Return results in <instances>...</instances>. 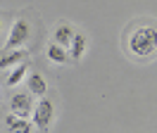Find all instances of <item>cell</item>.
<instances>
[{
    "label": "cell",
    "instance_id": "cell-1",
    "mask_svg": "<svg viewBox=\"0 0 157 133\" xmlns=\"http://www.w3.org/2000/svg\"><path fill=\"white\" fill-rule=\"evenodd\" d=\"M124 48L133 59H152L157 55V24L140 21L128 28L124 38Z\"/></svg>",
    "mask_w": 157,
    "mask_h": 133
},
{
    "label": "cell",
    "instance_id": "cell-2",
    "mask_svg": "<svg viewBox=\"0 0 157 133\" xmlns=\"http://www.w3.org/2000/svg\"><path fill=\"white\" fill-rule=\"evenodd\" d=\"M29 21L26 19H14V24L10 28V36H7V43L2 50H14V48H24L26 40H29Z\"/></svg>",
    "mask_w": 157,
    "mask_h": 133
},
{
    "label": "cell",
    "instance_id": "cell-3",
    "mask_svg": "<svg viewBox=\"0 0 157 133\" xmlns=\"http://www.w3.org/2000/svg\"><path fill=\"white\" fill-rule=\"evenodd\" d=\"M33 126H38L40 131H45L50 126V121H52V114H55V107H52V102H50L48 97H40L38 104H33Z\"/></svg>",
    "mask_w": 157,
    "mask_h": 133
},
{
    "label": "cell",
    "instance_id": "cell-4",
    "mask_svg": "<svg viewBox=\"0 0 157 133\" xmlns=\"http://www.w3.org/2000/svg\"><path fill=\"white\" fill-rule=\"evenodd\" d=\"M10 109L14 116H21L26 119L31 112H33V102H31V93H14L10 97Z\"/></svg>",
    "mask_w": 157,
    "mask_h": 133
},
{
    "label": "cell",
    "instance_id": "cell-5",
    "mask_svg": "<svg viewBox=\"0 0 157 133\" xmlns=\"http://www.w3.org/2000/svg\"><path fill=\"white\" fill-rule=\"evenodd\" d=\"M26 57L24 48H14V50H2L0 52V69H10V66L21 64V59Z\"/></svg>",
    "mask_w": 157,
    "mask_h": 133
},
{
    "label": "cell",
    "instance_id": "cell-6",
    "mask_svg": "<svg viewBox=\"0 0 157 133\" xmlns=\"http://www.w3.org/2000/svg\"><path fill=\"white\" fill-rule=\"evenodd\" d=\"M86 45H88L86 36H83V33H74V38H71V43H69V48H67L69 57H71V59H81L83 52H86Z\"/></svg>",
    "mask_w": 157,
    "mask_h": 133
},
{
    "label": "cell",
    "instance_id": "cell-7",
    "mask_svg": "<svg viewBox=\"0 0 157 133\" xmlns=\"http://www.w3.org/2000/svg\"><path fill=\"white\" fill-rule=\"evenodd\" d=\"M5 126H7L10 133H31V124L26 119H21V116H14V114H7Z\"/></svg>",
    "mask_w": 157,
    "mask_h": 133
},
{
    "label": "cell",
    "instance_id": "cell-8",
    "mask_svg": "<svg viewBox=\"0 0 157 133\" xmlns=\"http://www.w3.org/2000/svg\"><path fill=\"white\" fill-rule=\"evenodd\" d=\"M74 28L69 26V24H62V26L55 28V43H57L59 48H69V43H71V38H74Z\"/></svg>",
    "mask_w": 157,
    "mask_h": 133
},
{
    "label": "cell",
    "instance_id": "cell-9",
    "mask_svg": "<svg viewBox=\"0 0 157 133\" xmlns=\"http://www.w3.org/2000/svg\"><path fill=\"white\" fill-rule=\"evenodd\" d=\"M26 86H29V93L38 95V97H43L45 90H48V83H45V78H43L40 74H31L29 81H26Z\"/></svg>",
    "mask_w": 157,
    "mask_h": 133
},
{
    "label": "cell",
    "instance_id": "cell-10",
    "mask_svg": "<svg viewBox=\"0 0 157 133\" xmlns=\"http://www.w3.org/2000/svg\"><path fill=\"white\" fill-rule=\"evenodd\" d=\"M48 59H50V62H55V64H64V62L69 59L67 48H59L57 43H50V45H48Z\"/></svg>",
    "mask_w": 157,
    "mask_h": 133
},
{
    "label": "cell",
    "instance_id": "cell-11",
    "mask_svg": "<svg viewBox=\"0 0 157 133\" xmlns=\"http://www.w3.org/2000/svg\"><path fill=\"white\" fill-rule=\"evenodd\" d=\"M26 69H29V64H24V62H21V64H17V66L10 71V76H7V86H17L21 78L26 76Z\"/></svg>",
    "mask_w": 157,
    "mask_h": 133
},
{
    "label": "cell",
    "instance_id": "cell-12",
    "mask_svg": "<svg viewBox=\"0 0 157 133\" xmlns=\"http://www.w3.org/2000/svg\"><path fill=\"white\" fill-rule=\"evenodd\" d=\"M0 31H2V21H0Z\"/></svg>",
    "mask_w": 157,
    "mask_h": 133
}]
</instances>
